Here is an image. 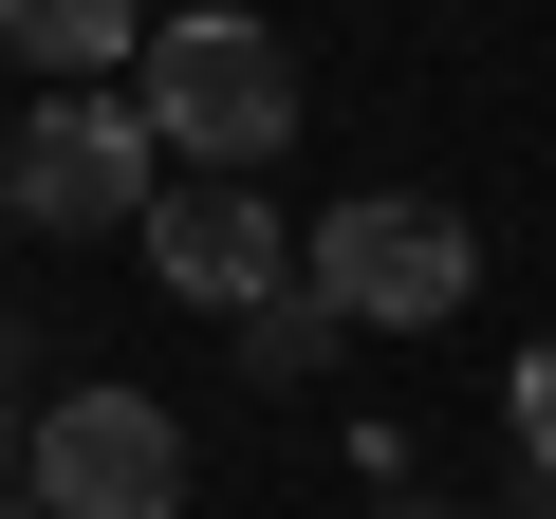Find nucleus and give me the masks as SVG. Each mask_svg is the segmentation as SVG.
Listing matches in <instances>:
<instances>
[{"label":"nucleus","mask_w":556,"mask_h":519,"mask_svg":"<svg viewBox=\"0 0 556 519\" xmlns=\"http://www.w3.org/2000/svg\"><path fill=\"white\" fill-rule=\"evenodd\" d=\"M130 112H149L167 167L260 186V149H298V56H278L241 0H186V20H149V56H130Z\"/></svg>","instance_id":"obj_1"},{"label":"nucleus","mask_w":556,"mask_h":519,"mask_svg":"<svg viewBox=\"0 0 556 519\" xmlns=\"http://www.w3.org/2000/svg\"><path fill=\"white\" fill-rule=\"evenodd\" d=\"M298 279L353 316V334H445L464 298H482V241H464V204H408V186H353L316 241H298Z\"/></svg>","instance_id":"obj_2"},{"label":"nucleus","mask_w":556,"mask_h":519,"mask_svg":"<svg viewBox=\"0 0 556 519\" xmlns=\"http://www.w3.org/2000/svg\"><path fill=\"white\" fill-rule=\"evenodd\" d=\"M149 186H167V149H149L130 93H38L20 149H0V204L38 241H112V223H149Z\"/></svg>","instance_id":"obj_3"},{"label":"nucleus","mask_w":556,"mask_h":519,"mask_svg":"<svg viewBox=\"0 0 556 519\" xmlns=\"http://www.w3.org/2000/svg\"><path fill=\"white\" fill-rule=\"evenodd\" d=\"M20 482H38V519H186V427L149 390H56L20 427Z\"/></svg>","instance_id":"obj_4"},{"label":"nucleus","mask_w":556,"mask_h":519,"mask_svg":"<svg viewBox=\"0 0 556 519\" xmlns=\"http://www.w3.org/2000/svg\"><path fill=\"white\" fill-rule=\"evenodd\" d=\"M130 241H149V279H167V298H204V316H260V298H298V223H278L260 186H223V167H167Z\"/></svg>","instance_id":"obj_5"},{"label":"nucleus","mask_w":556,"mask_h":519,"mask_svg":"<svg viewBox=\"0 0 556 519\" xmlns=\"http://www.w3.org/2000/svg\"><path fill=\"white\" fill-rule=\"evenodd\" d=\"M0 56L38 93H93L112 56H149V0H0Z\"/></svg>","instance_id":"obj_6"},{"label":"nucleus","mask_w":556,"mask_h":519,"mask_svg":"<svg viewBox=\"0 0 556 519\" xmlns=\"http://www.w3.org/2000/svg\"><path fill=\"white\" fill-rule=\"evenodd\" d=\"M501 427H519V464H556V334H519V371H501Z\"/></svg>","instance_id":"obj_7"},{"label":"nucleus","mask_w":556,"mask_h":519,"mask_svg":"<svg viewBox=\"0 0 556 519\" xmlns=\"http://www.w3.org/2000/svg\"><path fill=\"white\" fill-rule=\"evenodd\" d=\"M0 464H20V408H0Z\"/></svg>","instance_id":"obj_8"},{"label":"nucleus","mask_w":556,"mask_h":519,"mask_svg":"<svg viewBox=\"0 0 556 519\" xmlns=\"http://www.w3.org/2000/svg\"><path fill=\"white\" fill-rule=\"evenodd\" d=\"M0 519H38V501H0Z\"/></svg>","instance_id":"obj_9"},{"label":"nucleus","mask_w":556,"mask_h":519,"mask_svg":"<svg viewBox=\"0 0 556 519\" xmlns=\"http://www.w3.org/2000/svg\"><path fill=\"white\" fill-rule=\"evenodd\" d=\"M390 519H427V501H390Z\"/></svg>","instance_id":"obj_10"}]
</instances>
